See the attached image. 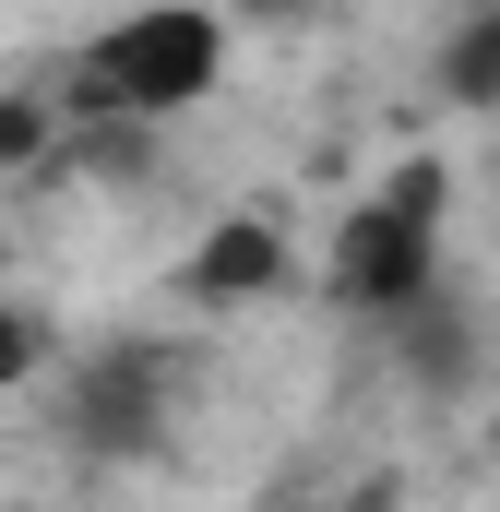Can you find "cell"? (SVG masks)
<instances>
[{"mask_svg": "<svg viewBox=\"0 0 500 512\" xmlns=\"http://www.w3.org/2000/svg\"><path fill=\"white\" fill-rule=\"evenodd\" d=\"M429 84H441V108H500V0H465V12H453Z\"/></svg>", "mask_w": 500, "mask_h": 512, "instance_id": "cell-6", "label": "cell"}, {"mask_svg": "<svg viewBox=\"0 0 500 512\" xmlns=\"http://www.w3.org/2000/svg\"><path fill=\"white\" fill-rule=\"evenodd\" d=\"M381 334L405 346V370H417V382H465V370H477V322H465V298H453V274H441V286H429L417 310H393Z\"/></svg>", "mask_w": 500, "mask_h": 512, "instance_id": "cell-5", "label": "cell"}, {"mask_svg": "<svg viewBox=\"0 0 500 512\" xmlns=\"http://www.w3.org/2000/svg\"><path fill=\"white\" fill-rule=\"evenodd\" d=\"M0 167L12 179L60 167V96H0Z\"/></svg>", "mask_w": 500, "mask_h": 512, "instance_id": "cell-7", "label": "cell"}, {"mask_svg": "<svg viewBox=\"0 0 500 512\" xmlns=\"http://www.w3.org/2000/svg\"><path fill=\"white\" fill-rule=\"evenodd\" d=\"M286 227H262V215H215L191 262H179V298L191 310H262V298H286Z\"/></svg>", "mask_w": 500, "mask_h": 512, "instance_id": "cell-4", "label": "cell"}, {"mask_svg": "<svg viewBox=\"0 0 500 512\" xmlns=\"http://www.w3.org/2000/svg\"><path fill=\"white\" fill-rule=\"evenodd\" d=\"M239 12L250 24H286V12H310V0H239Z\"/></svg>", "mask_w": 500, "mask_h": 512, "instance_id": "cell-9", "label": "cell"}, {"mask_svg": "<svg viewBox=\"0 0 500 512\" xmlns=\"http://www.w3.org/2000/svg\"><path fill=\"white\" fill-rule=\"evenodd\" d=\"M441 227H453V167L441 155H405L381 191L346 203L334 251H322V298L358 310V322H393L441 286Z\"/></svg>", "mask_w": 500, "mask_h": 512, "instance_id": "cell-2", "label": "cell"}, {"mask_svg": "<svg viewBox=\"0 0 500 512\" xmlns=\"http://www.w3.org/2000/svg\"><path fill=\"white\" fill-rule=\"evenodd\" d=\"M227 84V12L215 0H131L120 24H96L60 72V120H191Z\"/></svg>", "mask_w": 500, "mask_h": 512, "instance_id": "cell-1", "label": "cell"}, {"mask_svg": "<svg viewBox=\"0 0 500 512\" xmlns=\"http://www.w3.org/2000/svg\"><path fill=\"white\" fill-rule=\"evenodd\" d=\"M60 429H72V453H96V465L167 453V429H179V346L120 334V346L60 358Z\"/></svg>", "mask_w": 500, "mask_h": 512, "instance_id": "cell-3", "label": "cell"}, {"mask_svg": "<svg viewBox=\"0 0 500 512\" xmlns=\"http://www.w3.org/2000/svg\"><path fill=\"white\" fill-rule=\"evenodd\" d=\"M48 358H60V334L24 310V298H0V393H24V382H48Z\"/></svg>", "mask_w": 500, "mask_h": 512, "instance_id": "cell-8", "label": "cell"}]
</instances>
